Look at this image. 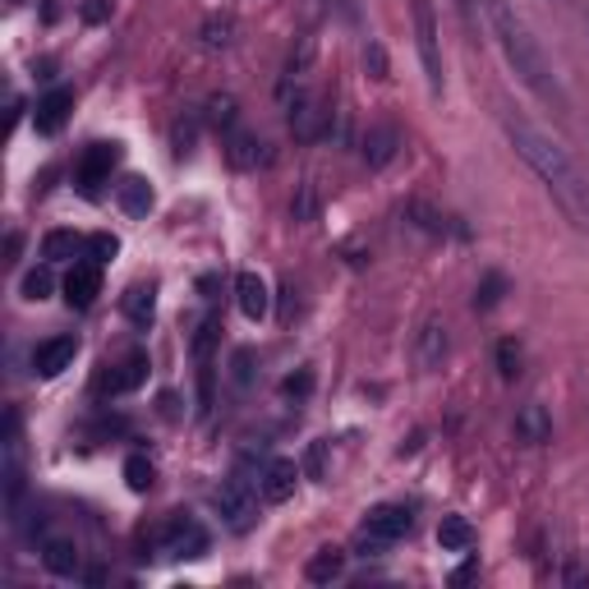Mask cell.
Here are the masks:
<instances>
[{
	"mask_svg": "<svg viewBox=\"0 0 589 589\" xmlns=\"http://www.w3.org/2000/svg\"><path fill=\"white\" fill-rule=\"evenodd\" d=\"M79 355V337H47V341H37V351H33V374L37 378H60L64 368L74 364Z\"/></svg>",
	"mask_w": 589,
	"mask_h": 589,
	"instance_id": "obj_10",
	"label": "cell"
},
{
	"mask_svg": "<svg viewBox=\"0 0 589 589\" xmlns=\"http://www.w3.org/2000/svg\"><path fill=\"white\" fill-rule=\"evenodd\" d=\"M42 566H47L51 576H60V580L83 576V553H79V543H74V539H60V534H47V539H42Z\"/></svg>",
	"mask_w": 589,
	"mask_h": 589,
	"instance_id": "obj_12",
	"label": "cell"
},
{
	"mask_svg": "<svg viewBox=\"0 0 589 589\" xmlns=\"http://www.w3.org/2000/svg\"><path fill=\"white\" fill-rule=\"evenodd\" d=\"M0 479H5V511L10 520H19L28 493V466H24V438H19V414H5V443H0Z\"/></svg>",
	"mask_w": 589,
	"mask_h": 589,
	"instance_id": "obj_6",
	"label": "cell"
},
{
	"mask_svg": "<svg viewBox=\"0 0 589 589\" xmlns=\"http://www.w3.org/2000/svg\"><path fill=\"white\" fill-rule=\"evenodd\" d=\"M414 530V511L405 502H378V507H368L364 526H360V553H387L391 543H401L405 534Z\"/></svg>",
	"mask_w": 589,
	"mask_h": 589,
	"instance_id": "obj_5",
	"label": "cell"
},
{
	"mask_svg": "<svg viewBox=\"0 0 589 589\" xmlns=\"http://www.w3.org/2000/svg\"><path fill=\"white\" fill-rule=\"evenodd\" d=\"M281 391H286V397H295V401H304L314 391V368H299V374H291L286 382H281Z\"/></svg>",
	"mask_w": 589,
	"mask_h": 589,
	"instance_id": "obj_34",
	"label": "cell"
},
{
	"mask_svg": "<svg viewBox=\"0 0 589 589\" xmlns=\"http://www.w3.org/2000/svg\"><path fill=\"white\" fill-rule=\"evenodd\" d=\"M341 572H345V549H337V543H327V549H318L304 562V580L309 585H332L341 580Z\"/></svg>",
	"mask_w": 589,
	"mask_h": 589,
	"instance_id": "obj_21",
	"label": "cell"
},
{
	"mask_svg": "<svg viewBox=\"0 0 589 589\" xmlns=\"http://www.w3.org/2000/svg\"><path fill=\"white\" fill-rule=\"evenodd\" d=\"M414 360H420V368H428V374L447 360V327H443L438 318H428V322L420 327V341H414Z\"/></svg>",
	"mask_w": 589,
	"mask_h": 589,
	"instance_id": "obj_20",
	"label": "cell"
},
{
	"mask_svg": "<svg viewBox=\"0 0 589 589\" xmlns=\"http://www.w3.org/2000/svg\"><path fill=\"white\" fill-rule=\"evenodd\" d=\"M120 304H125V318L134 327H152V318H157V286H152V281H139V286L125 291Z\"/></svg>",
	"mask_w": 589,
	"mask_h": 589,
	"instance_id": "obj_22",
	"label": "cell"
},
{
	"mask_svg": "<svg viewBox=\"0 0 589 589\" xmlns=\"http://www.w3.org/2000/svg\"><path fill=\"white\" fill-rule=\"evenodd\" d=\"M89 254H93V263H111V258L120 254V239L116 235H93L89 239Z\"/></svg>",
	"mask_w": 589,
	"mask_h": 589,
	"instance_id": "obj_33",
	"label": "cell"
},
{
	"mask_svg": "<svg viewBox=\"0 0 589 589\" xmlns=\"http://www.w3.org/2000/svg\"><path fill=\"white\" fill-rule=\"evenodd\" d=\"M249 378H254V351H235V360H231V382H235V387H249Z\"/></svg>",
	"mask_w": 589,
	"mask_h": 589,
	"instance_id": "obj_35",
	"label": "cell"
},
{
	"mask_svg": "<svg viewBox=\"0 0 589 589\" xmlns=\"http://www.w3.org/2000/svg\"><path fill=\"white\" fill-rule=\"evenodd\" d=\"M83 245H89V239L74 235V231H51L47 239H42V258H47V263H64V258H74Z\"/></svg>",
	"mask_w": 589,
	"mask_h": 589,
	"instance_id": "obj_25",
	"label": "cell"
},
{
	"mask_svg": "<svg viewBox=\"0 0 589 589\" xmlns=\"http://www.w3.org/2000/svg\"><path fill=\"white\" fill-rule=\"evenodd\" d=\"M401 152V129L397 125H368V134H364V162L374 166V170H382L391 157Z\"/></svg>",
	"mask_w": 589,
	"mask_h": 589,
	"instance_id": "obj_18",
	"label": "cell"
},
{
	"mask_svg": "<svg viewBox=\"0 0 589 589\" xmlns=\"http://www.w3.org/2000/svg\"><path fill=\"white\" fill-rule=\"evenodd\" d=\"M410 216H420V222H414V226H424L428 235H443V231H456V226L447 222V216H443V212H433L428 203H410ZM456 235H461V231H456Z\"/></svg>",
	"mask_w": 589,
	"mask_h": 589,
	"instance_id": "obj_29",
	"label": "cell"
},
{
	"mask_svg": "<svg viewBox=\"0 0 589 589\" xmlns=\"http://www.w3.org/2000/svg\"><path fill=\"white\" fill-rule=\"evenodd\" d=\"M502 291H507V281H502L497 272H488L484 286H479V295H474V309H493V304H502Z\"/></svg>",
	"mask_w": 589,
	"mask_h": 589,
	"instance_id": "obj_32",
	"label": "cell"
},
{
	"mask_svg": "<svg viewBox=\"0 0 589 589\" xmlns=\"http://www.w3.org/2000/svg\"><path fill=\"white\" fill-rule=\"evenodd\" d=\"M438 543H443V553H470L474 549V526L466 516H443Z\"/></svg>",
	"mask_w": 589,
	"mask_h": 589,
	"instance_id": "obj_24",
	"label": "cell"
},
{
	"mask_svg": "<svg viewBox=\"0 0 589 589\" xmlns=\"http://www.w3.org/2000/svg\"><path fill=\"white\" fill-rule=\"evenodd\" d=\"M497 374L507 378V382L520 378V345H516V341H502V345H497Z\"/></svg>",
	"mask_w": 589,
	"mask_h": 589,
	"instance_id": "obj_31",
	"label": "cell"
},
{
	"mask_svg": "<svg viewBox=\"0 0 589 589\" xmlns=\"http://www.w3.org/2000/svg\"><path fill=\"white\" fill-rule=\"evenodd\" d=\"M235 120H239V106H235V97L231 93H216V97H208V125H216V129H235Z\"/></svg>",
	"mask_w": 589,
	"mask_h": 589,
	"instance_id": "obj_26",
	"label": "cell"
},
{
	"mask_svg": "<svg viewBox=\"0 0 589 589\" xmlns=\"http://www.w3.org/2000/svg\"><path fill=\"white\" fill-rule=\"evenodd\" d=\"M226 162L235 166V170H258V166H268L272 162V148H268V139H258L254 129H231L226 134Z\"/></svg>",
	"mask_w": 589,
	"mask_h": 589,
	"instance_id": "obj_11",
	"label": "cell"
},
{
	"mask_svg": "<svg viewBox=\"0 0 589 589\" xmlns=\"http://www.w3.org/2000/svg\"><path fill=\"white\" fill-rule=\"evenodd\" d=\"M83 19H89V24H106V19H111V10H116V0H83Z\"/></svg>",
	"mask_w": 589,
	"mask_h": 589,
	"instance_id": "obj_36",
	"label": "cell"
},
{
	"mask_svg": "<svg viewBox=\"0 0 589 589\" xmlns=\"http://www.w3.org/2000/svg\"><path fill=\"white\" fill-rule=\"evenodd\" d=\"M414 47H420V60H424L428 93L443 97V33H438L433 0H414Z\"/></svg>",
	"mask_w": 589,
	"mask_h": 589,
	"instance_id": "obj_7",
	"label": "cell"
},
{
	"mask_svg": "<svg viewBox=\"0 0 589 589\" xmlns=\"http://www.w3.org/2000/svg\"><path fill=\"white\" fill-rule=\"evenodd\" d=\"M120 162V143H89L83 148V157L74 166V185L83 199H97L102 185H111V170Z\"/></svg>",
	"mask_w": 589,
	"mask_h": 589,
	"instance_id": "obj_8",
	"label": "cell"
},
{
	"mask_svg": "<svg viewBox=\"0 0 589 589\" xmlns=\"http://www.w3.org/2000/svg\"><path fill=\"white\" fill-rule=\"evenodd\" d=\"M281 106H286V120L295 129V139L299 143H314L327 134V125H332V111H327V102L318 89H309L304 79L286 74L281 79Z\"/></svg>",
	"mask_w": 589,
	"mask_h": 589,
	"instance_id": "obj_3",
	"label": "cell"
},
{
	"mask_svg": "<svg viewBox=\"0 0 589 589\" xmlns=\"http://www.w3.org/2000/svg\"><path fill=\"white\" fill-rule=\"evenodd\" d=\"M258 484H263V497L268 502H291L295 497V484H299V466L286 461V456H272V461L263 466V474H258Z\"/></svg>",
	"mask_w": 589,
	"mask_h": 589,
	"instance_id": "obj_16",
	"label": "cell"
},
{
	"mask_svg": "<svg viewBox=\"0 0 589 589\" xmlns=\"http://www.w3.org/2000/svg\"><path fill=\"white\" fill-rule=\"evenodd\" d=\"M102 295V263H74L70 272H64V304L70 309H89V304Z\"/></svg>",
	"mask_w": 589,
	"mask_h": 589,
	"instance_id": "obj_13",
	"label": "cell"
},
{
	"mask_svg": "<svg viewBox=\"0 0 589 589\" xmlns=\"http://www.w3.org/2000/svg\"><path fill=\"white\" fill-rule=\"evenodd\" d=\"M5 5H24V0H5Z\"/></svg>",
	"mask_w": 589,
	"mask_h": 589,
	"instance_id": "obj_39",
	"label": "cell"
},
{
	"mask_svg": "<svg viewBox=\"0 0 589 589\" xmlns=\"http://www.w3.org/2000/svg\"><path fill=\"white\" fill-rule=\"evenodd\" d=\"M116 203L129 212V216H148L152 212V185L143 176H125L116 185Z\"/></svg>",
	"mask_w": 589,
	"mask_h": 589,
	"instance_id": "obj_23",
	"label": "cell"
},
{
	"mask_svg": "<svg viewBox=\"0 0 589 589\" xmlns=\"http://www.w3.org/2000/svg\"><path fill=\"white\" fill-rule=\"evenodd\" d=\"M235 304H239V314H245L249 322H263L272 314V291H268V281L258 276V272H239L235 276Z\"/></svg>",
	"mask_w": 589,
	"mask_h": 589,
	"instance_id": "obj_14",
	"label": "cell"
},
{
	"mask_svg": "<svg viewBox=\"0 0 589 589\" xmlns=\"http://www.w3.org/2000/svg\"><path fill=\"white\" fill-rule=\"evenodd\" d=\"M162 553L176 557V562H180V557H203V553H208V530H203L193 516L180 511V516L162 530Z\"/></svg>",
	"mask_w": 589,
	"mask_h": 589,
	"instance_id": "obj_9",
	"label": "cell"
},
{
	"mask_svg": "<svg viewBox=\"0 0 589 589\" xmlns=\"http://www.w3.org/2000/svg\"><path fill=\"white\" fill-rule=\"evenodd\" d=\"M484 19H488V33L497 42L502 60L511 64V74L526 83V89L549 102V106H562V83L553 74V60L543 51V42L534 37V28L526 24V14L516 10V0H484Z\"/></svg>",
	"mask_w": 589,
	"mask_h": 589,
	"instance_id": "obj_2",
	"label": "cell"
},
{
	"mask_svg": "<svg viewBox=\"0 0 589 589\" xmlns=\"http://www.w3.org/2000/svg\"><path fill=\"white\" fill-rule=\"evenodd\" d=\"M516 438L526 443V447H539V443H549V438H553V414L543 410L539 401L520 405V414H516Z\"/></svg>",
	"mask_w": 589,
	"mask_h": 589,
	"instance_id": "obj_19",
	"label": "cell"
},
{
	"mask_svg": "<svg viewBox=\"0 0 589 589\" xmlns=\"http://www.w3.org/2000/svg\"><path fill=\"white\" fill-rule=\"evenodd\" d=\"M231 33H235V19H231V14L208 19V28H203V47H208V51H226L231 42H235Z\"/></svg>",
	"mask_w": 589,
	"mask_h": 589,
	"instance_id": "obj_28",
	"label": "cell"
},
{
	"mask_svg": "<svg viewBox=\"0 0 589 589\" xmlns=\"http://www.w3.org/2000/svg\"><path fill=\"white\" fill-rule=\"evenodd\" d=\"M364 64H374V79H387V56H382L378 42H368L364 47Z\"/></svg>",
	"mask_w": 589,
	"mask_h": 589,
	"instance_id": "obj_38",
	"label": "cell"
},
{
	"mask_svg": "<svg viewBox=\"0 0 589 589\" xmlns=\"http://www.w3.org/2000/svg\"><path fill=\"white\" fill-rule=\"evenodd\" d=\"M51 286H56V281H51V268H33L28 276H24V286H19V291H24V299H47L51 295Z\"/></svg>",
	"mask_w": 589,
	"mask_h": 589,
	"instance_id": "obj_30",
	"label": "cell"
},
{
	"mask_svg": "<svg viewBox=\"0 0 589 589\" xmlns=\"http://www.w3.org/2000/svg\"><path fill=\"white\" fill-rule=\"evenodd\" d=\"M258 493H263V484H254V474L239 466L222 479V488H216V516H222V526L231 534H249L258 526Z\"/></svg>",
	"mask_w": 589,
	"mask_h": 589,
	"instance_id": "obj_4",
	"label": "cell"
},
{
	"mask_svg": "<svg viewBox=\"0 0 589 589\" xmlns=\"http://www.w3.org/2000/svg\"><path fill=\"white\" fill-rule=\"evenodd\" d=\"M314 212H318L314 185H304V189H299V203H295V216H299V222H314Z\"/></svg>",
	"mask_w": 589,
	"mask_h": 589,
	"instance_id": "obj_37",
	"label": "cell"
},
{
	"mask_svg": "<svg viewBox=\"0 0 589 589\" xmlns=\"http://www.w3.org/2000/svg\"><path fill=\"white\" fill-rule=\"evenodd\" d=\"M70 111H74V93L70 89H51L47 97H37V111H33L37 134H60Z\"/></svg>",
	"mask_w": 589,
	"mask_h": 589,
	"instance_id": "obj_15",
	"label": "cell"
},
{
	"mask_svg": "<svg viewBox=\"0 0 589 589\" xmlns=\"http://www.w3.org/2000/svg\"><path fill=\"white\" fill-rule=\"evenodd\" d=\"M148 355L143 351H129L120 364H111V374H106V391L111 397H129V391H139L148 382Z\"/></svg>",
	"mask_w": 589,
	"mask_h": 589,
	"instance_id": "obj_17",
	"label": "cell"
},
{
	"mask_svg": "<svg viewBox=\"0 0 589 589\" xmlns=\"http://www.w3.org/2000/svg\"><path fill=\"white\" fill-rule=\"evenodd\" d=\"M125 484L134 493H148L152 484H157V470H152L148 456H129V461H125Z\"/></svg>",
	"mask_w": 589,
	"mask_h": 589,
	"instance_id": "obj_27",
	"label": "cell"
},
{
	"mask_svg": "<svg viewBox=\"0 0 589 589\" xmlns=\"http://www.w3.org/2000/svg\"><path fill=\"white\" fill-rule=\"evenodd\" d=\"M502 129H507L516 157L534 170V176L543 180V189L553 193V203L566 212V222L589 231V180L580 176V166L572 162V152H566L553 134H543L539 125H530L526 116H507V120H502Z\"/></svg>",
	"mask_w": 589,
	"mask_h": 589,
	"instance_id": "obj_1",
	"label": "cell"
}]
</instances>
